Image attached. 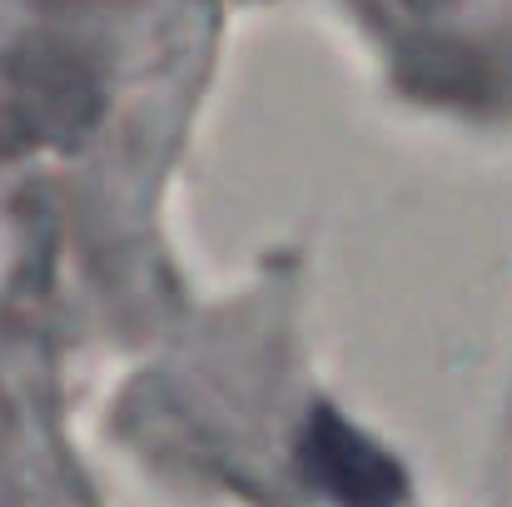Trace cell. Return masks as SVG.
<instances>
[{
  "instance_id": "cell-1",
  "label": "cell",
  "mask_w": 512,
  "mask_h": 507,
  "mask_svg": "<svg viewBox=\"0 0 512 507\" xmlns=\"http://www.w3.org/2000/svg\"><path fill=\"white\" fill-rule=\"evenodd\" d=\"M304 463L329 488L343 507H393L403 493L398 468L334 413H314L309 438H304Z\"/></svg>"
}]
</instances>
